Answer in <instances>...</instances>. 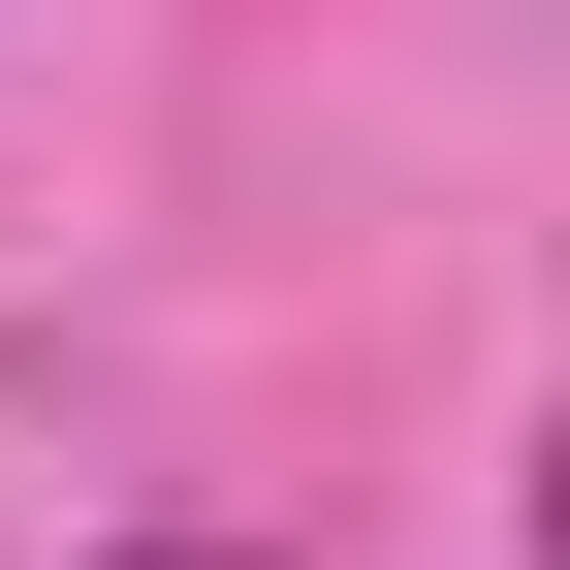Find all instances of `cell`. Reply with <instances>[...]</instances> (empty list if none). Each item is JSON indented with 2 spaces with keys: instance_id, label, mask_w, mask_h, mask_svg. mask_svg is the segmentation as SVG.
<instances>
[{
  "instance_id": "6da1fadb",
  "label": "cell",
  "mask_w": 570,
  "mask_h": 570,
  "mask_svg": "<svg viewBox=\"0 0 570 570\" xmlns=\"http://www.w3.org/2000/svg\"><path fill=\"white\" fill-rule=\"evenodd\" d=\"M159 570H254V539H159Z\"/></svg>"
}]
</instances>
